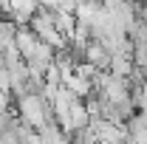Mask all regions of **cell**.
Wrapping results in <instances>:
<instances>
[{"label": "cell", "instance_id": "cell-2", "mask_svg": "<svg viewBox=\"0 0 147 144\" xmlns=\"http://www.w3.org/2000/svg\"><path fill=\"white\" fill-rule=\"evenodd\" d=\"M85 62H91V65H96L99 71L105 73L110 71V62H113V54H110L108 48L99 42V40H91L88 42V48H85Z\"/></svg>", "mask_w": 147, "mask_h": 144}, {"label": "cell", "instance_id": "cell-1", "mask_svg": "<svg viewBox=\"0 0 147 144\" xmlns=\"http://www.w3.org/2000/svg\"><path fill=\"white\" fill-rule=\"evenodd\" d=\"M14 45H17V51L23 59H31L37 54V45H40V37L34 34V28L31 26H20L17 28V37H14Z\"/></svg>", "mask_w": 147, "mask_h": 144}, {"label": "cell", "instance_id": "cell-3", "mask_svg": "<svg viewBox=\"0 0 147 144\" xmlns=\"http://www.w3.org/2000/svg\"><path fill=\"white\" fill-rule=\"evenodd\" d=\"M3 110H9V93L6 90H0V113Z\"/></svg>", "mask_w": 147, "mask_h": 144}]
</instances>
